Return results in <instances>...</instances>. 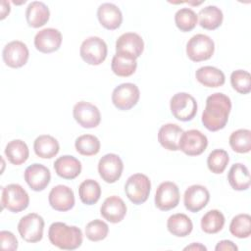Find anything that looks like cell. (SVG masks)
<instances>
[{
	"mask_svg": "<svg viewBox=\"0 0 251 251\" xmlns=\"http://www.w3.org/2000/svg\"><path fill=\"white\" fill-rule=\"evenodd\" d=\"M137 68L136 59L123 53H116L112 59L111 69L118 76H130L133 75Z\"/></svg>",
	"mask_w": 251,
	"mask_h": 251,
	"instance_id": "obj_29",
	"label": "cell"
},
{
	"mask_svg": "<svg viewBox=\"0 0 251 251\" xmlns=\"http://www.w3.org/2000/svg\"><path fill=\"white\" fill-rule=\"evenodd\" d=\"M225 222V216L221 211L210 210L201 219V228L206 233L214 234L223 229Z\"/></svg>",
	"mask_w": 251,
	"mask_h": 251,
	"instance_id": "obj_33",
	"label": "cell"
},
{
	"mask_svg": "<svg viewBox=\"0 0 251 251\" xmlns=\"http://www.w3.org/2000/svg\"><path fill=\"white\" fill-rule=\"evenodd\" d=\"M44 220L36 213L24 216L18 224V231L21 237L29 243L39 242L43 237Z\"/></svg>",
	"mask_w": 251,
	"mask_h": 251,
	"instance_id": "obj_8",
	"label": "cell"
},
{
	"mask_svg": "<svg viewBox=\"0 0 251 251\" xmlns=\"http://www.w3.org/2000/svg\"><path fill=\"white\" fill-rule=\"evenodd\" d=\"M227 180L234 190H247L250 186V173L247 167L241 163L233 164L228 171Z\"/></svg>",
	"mask_w": 251,
	"mask_h": 251,
	"instance_id": "obj_26",
	"label": "cell"
},
{
	"mask_svg": "<svg viewBox=\"0 0 251 251\" xmlns=\"http://www.w3.org/2000/svg\"><path fill=\"white\" fill-rule=\"evenodd\" d=\"M183 129L176 124L163 125L158 131V141L165 149L169 151L179 150V140Z\"/></svg>",
	"mask_w": 251,
	"mask_h": 251,
	"instance_id": "obj_22",
	"label": "cell"
},
{
	"mask_svg": "<svg viewBox=\"0 0 251 251\" xmlns=\"http://www.w3.org/2000/svg\"><path fill=\"white\" fill-rule=\"evenodd\" d=\"M75 150L83 156H94L100 151V141L92 134L79 135L75 141Z\"/></svg>",
	"mask_w": 251,
	"mask_h": 251,
	"instance_id": "obj_35",
	"label": "cell"
},
{
	"mask_svg": "<svg viewBox=\"0 0 251 251\" xmlns=\"http://www.w3.org/2000/svg\"><path fill=\"white\" fill-rule=\"evenodd\" d=\"M10 3L6 0H2L1 1V9H0V13H1V17L0 19L1 20H4L10 13Z\"/></svg>",
	"mask_w": 251,
	"mask_h": 251,
	"instance_id": "obj_43",
	"label": "cell"
},
{
	"mask_svg": "<svg viewBox=\"0 0 251 251\" xmlns=\"http://www.w3.org/2000/svg\"><path fill=\"white\" fill-rule=\"evenodd\" d=\"M25 180L33 191L44 190L51 179L50 170L42 164L34 163L25 171Z\"/></svg>",
	"mask_w": 251,
	"mask_h": 251,
	"instance_id": "obj_15",
	"label": "cell"
},
{
	"mask_svg": "<svg viewBox=\"0 0 251 251\" xmlns=\"http://www.w3.org/2000/svg\"><path fill=\"white\" fill-rule=\"evenodd\" d=\"M50 17L49 8L40 1L30 2L25 10V19L29 26L33 28H38L43 26Z\"/></svg>",
	"mask_w": 251,
	"mask_h": 251,
	"instance_id": "obj_24",
	"label": "cell"
},
{
	"mask_svg": "<svg viewBox=\"0 0 251 251\" xmlns=\"http://www.w3.org/2000/svg\"><path fill=\"white\" fill-rule=\"evenodd\" d=\"M151 181L146 175H131L126 181L125 192L126 197L135 205L144 203L150 194Z\"/></svg>",
	"mask_w": 251,
	"mask_h": 251,
	"instance_id": "obj_4",
	"label": "cell"
},
{
	"mask_svg": "<svg viewBox=\"0 0 251 251\" xmlns=\"http://www.w3.org/2000/svg\"><path fill=\"white\" fill-rule=\"evenodd\" d=\"M4 152L8 161L16 166H20L26 162L29 156V150L26 143L21 139H14L8 142Z\"/></svg>",
	"mask_w": 251,
	"mask_h": 251,
	"instance_id": "obj_31",
	"label": "cell"
},
{
	"mask_svg": "<svg viewBox=\"0 0 251 251\" xmlns=\"http://www.w3.org/2000/svg\"><path fill=\"white\" fill-rule=\"evenodd\" d=\"M28 48L23 41L13 40L7 43L2 51V58L4 63L14 69L25 66L28 60Z\"/></svg>",
	"mask_w": 251,
	"mask_h": 251,
	"instance_id": "obj_14",
	"label": "cell"
},
{
	"mask_svg": "<svg viewBox=\"0 0 251 251\" xmlns=\"http://www.w3.org/2000/svg\"><path fill=\"white\" fill-rule=\"evenodd\" d=\"M50 242L62 250H75L82 243L81 229L62 222L53 223L48 229Z\"/></svg>",
	"mask_w": 251,
	"mask_h": 251,
	"instance_id": "obj_2",
	"label": "cell"
},
{
	"mask_svg": "<svg viewBox=\"0 0 251 251\" xmlns=\"http://www.w3.org/2000/svg\"><path fill=\"white\" fill-rule=\"evenodd\" d=\"M197 102L195 98L186 92L175 94L170 101L172 115L178 121H191L197 113Z\"/></svg>",
	"mask_w": 251,
	"mask_h": 251,
	"instance_id": "obj_5",
	"label": "cell"
},
{
	"mask_svg": "<svg viewBox=\"0 0 251 251\" xmlns=\"http://www.w3.org/2000/svg\"><path fill=\"white\" fill-rule=\"evenodd\" d=\"M33 149L34 153L39 158L51 159L58 154L60 145L55 137L49 134H41L35 138Z\"/></svg>",
	"mask_w": 251,
	"mask_h": 251,
	"instance_id": "obj_27",
	"label": "cell"
},
{
	"mask_svg": "<svg viewBox=\"0 0 251 251\" xmlns=\"http://www.w3.org/2000/svg\"><path fill=\"white\" fill-rule=\"evenodd\" d=\"M0 242L1 248L3 250H17L18 249V239L13 232L9 230L0 231Z\"/></svg>",
	"mask_w": 251,
	"mask_h": 251,
	"instance_id": "obj_41",
	"label": "cell"
},
{
	"mask_svg": "<svg viewBox=\"0 0 251 251\" xmlns=\"http://www.w3.org/2000/svg\"><path fill=\"white\" fill-rule=\"evenodd\" d=\"M229 162L228 154L224 149H215L213 150L207 158L208 169L213 174H222L226 170Z\"/></svg>",
	"mask_w": 251,
	"mask_h": 251,
	"instance_id": "obj_38",
	"label": "cell"
},
{
	"mask_svg": "<svg viewBox=\"0 0 251 251\" xmlns=\"http://www.w3.org/2000/svg\"><path fill=\"white\" fill-rule=\"evenodd\" d=\"M210 200L209 190L201 184H193L186 188L183 195L185 208L192 213L199 212L206 207Z\"/></svg>",
	"mask_w": 251,
	"mask_h": 251,
	"instance_id": "obj_17",
	"label": "cell"
},
{
	"mask_svg": "<svg viewBox=\"0 0 251 251\" xmlns=\"http://www.w3.org/2000/svg\"><path fill=\"white\" fill-rule=\"evenodd\" d=\"M183 250L184 251H186V250H193V251H202L203 250V251H206L207 247L204 246L203 244L199 243V242H193L190 245H187L186 247H184Z\"/></svg>",
	"mask_w": 251,
	"mask_h": 251,
	"instance_id": "obj_44",
	"label": "cell"
},
{
	"mask_svg": "<svg viewBox=\"0 0 251 251\" xmlns=\"http://www.w3.org/2000/svg\"><path fill=\"white\" fill-rule=\"evenodd\" d=\"M179 197L177 185L172 181H164L157 187L155 205L161 211H169L178 205Z\"/></svg>",
	"mask_w": 251,
	"mask_h": 251,
	"instance_id": "obj_13",
	"label": "cell"
},
{
	"mask_svg": "<svg viewBox=\"0 0 251 251\" xmlns=\"http://www.w3.org/2000/svg\"><path fill=\"white\" fill-rule=\"evenodd\" d=\"M109 232L108 225L99 219L89 222L85 226V235L86 237L93 242L103 240L107 237Z\"/></svg>",
	"mask_w": 251,
	"mask_h": 251,
	"instance_id": "obj_40",
	"label": "cell"
},
{
	"mask_svg": "<svg viewBox=\"0 0 251 251\" xmlns=\"http://www.w3.org/2000/svg\"><path fill=\"white\" fill-rule=\"evenodd\" d=\"M50 206L59 212H67L75 206V194L72 188L64 184L54 186L48 196Z\"/></svg>",
	"mask_w": 251,
	"mask_h": 251,
	"instance_id": "obj_16",
	"label": "cell"
},
{
	"mask_svg": "<svg viewBox=\"0 0 251 251\" xmlns=\"http://www.w3.org/2000/svg\"><path fill=\"white\" fill-rule=\"evenodd\" d=\"M140 97L139 88L131 82H125L112 92V102L114 106L121 111H127L133 108Z\"/></svg>",
	"mask_w": 251,
	"mask_h": 251,
	"instance_id": "obj_9",
	"label": "cell"
},
{
	"mask_svg": "<svg viewBox=\"0 0 251 251\" xmlns=\"http://www.w3.org/2000/svg\"><path fill=\"white\" fill-rule=\"evenodd\" d=\"M1 206L12 213L25 210L29 204V196L25 189L18 184L11 183L1 188Z\"/></svg>",
	"mask_w": 251,
	"mask_h": 251,
	"instance_id": "obj_3",
	"label": "cell"
},
{
	"mask_svg": "<svg viewBox=\"0 0 251 251\" xmlns=\"http://www.w3.org/2000/svg\"><path fill=\"white\" fill-rule=\"evenodd\" d=\"M126 205L124 200L116 195L107 197L100 207L101 216L112 224L120 223L126 215Z\"/></svg>",
	"mask_w": 251,
	"mask_h": 251,
	"instance_id": "obj_20",
	"label": "cell"
},
{
	"mask_svg": "<svg viewBox=\"0 0 251 251\" xmlns=\"http://www.w3.org/2000/svg\"><path fill=\"white\" fill-rule=\"evenodd\" d=\"M167 227L173 235L176 237H185L192 231L193 224L187 215L176 213L169 217Z\"/></svg>",
	"mask_w": 251,
	"mask_h": 251,
	"instance_id": "obj_28",
	"label": "cell"
},
{
	"mask_svg": "<svg viewBox=\"0 0 251 251\" xmlns=\"http://www.w3.org/2000/svg\"><path fill=\"white\" fill-rule=\"evenodd\" d=\"M231 149L240 154L248 153L251 150V131L247 128H240L233 131L229 136Z\"/></svg>",
	"mask_w": 251,
	"mask_h": 251,
	"instance_id": "obj_34",
	"label": "cell"
},
{
	"mask_svg": "<svg viewBox=\"0 0 251 251\" xmlns=\"http://www.w3.org/2000/svg\"><path fill=\"white\" fill-rule=\"evenodd\" d=\"M230 110L231 101L227 95L222 92L213 93L206 99V107L201 117L202 124L210 131L223 129L228 121Z\"/></svg>",
	"mask_w": 251,
	"mask_h": 251,
	"instance_id": "obj_1",
	"label": "cell"
},
{
	"mask_svg": "<svg viewBox=\"0 0 251 251\" xmlns=\"http://www.w3.org/2000/svg\"><path fill=\"white\" fill-rule=\"evenodd\" d=\"M73 116L75 122L84 128L96 127L101 122L99 109L86 101H79L74 106Z\"/></svg>",
	"mask_w": 251,
	"mask_h": 251,
	"instance_id": "obj_11",
	"label": "cell"
},
{
	"mask_svg": "<svg viewBox=\"0 0 251 251\" xmlns=\"http://www.w3.org/2000/svg\"><path fill=\"white\" fill-rule=\"evenodd\" d=\"M215 51L213 39L202 33L193 35L186 43V55L193 62L209 60Z\"/></svg>",
	"mask_w": 251,
	"mask_h": 251,
	"instance_id": "obj_7",
	"label": "cell"
},
{
	"mask_svg": "<svg viewBox=\"0 0 251 251\" xmlns=\"http://www.w3.org/2000/svg\"><path fill=\"white\" fill-rule=\"evenodd\" d=\"M144 50L142 37L135 32H126L116 41V53H123L137 59Z\"/></svg>",
	"mask_w": 251,
	"mask_h": 251,
	"instance_id": "obj_19",
	"label": "cell"
},
{
	"mask_svg": "<svg viewBox=\"0 0 251 251\" xmlns=\"http://www.w3.org/2000/svg\"><path fill=\"white\" fill-rule=\"evenodd\" d=\"M208 146L207 136L198 129L183 131L179 140V150L188 156L201 155Z\"/></svg>",
	"mask_w": 251,
	"mask_h": 251,
	"instance_id": "obj_10",
	"label": "cell"
},
{
	"mask_svg": "<svg viewBox=\"0 0 251 251\" xmlns=\"http://www.w3.org/2000/svg\"><path fill=\"white\" fill-rule=\"evenodd\" d=\"M198 22L196 13L190 8H181L175 14V23L176 27L183 32L192 30Z\"/></svg>",
	"mask_w": 251,
	"mask_h": 251,
	"instance_id": "obj_37",
	"label": "cell"
},
{
	"mask_svg": "<svg viewBox=\"0 0 251 251\" xmlns=\"http://www.w3.org/2000/svg\"><path fill=\"white\" fill-rule=\"evenodd\" d=\"M97 18L100 25L109 30L119 28L123 22L120 8L113 3H103L97 9Z\"/></svg>",
	"mask_w": 251,
	"mask_h": 251,
	"instance_id": "obj_21",
	"label": "cell"
},
{
	"mask_svg": "<svg viewBox=\"0 0 251 251\" xmlns=\"http://www.w3.org/2000/svg\"><path fill=\"white\" fill-rule=\"evenodd\" d=\"M78 196L85 205H93L101 196V186L94 179H85L78 186Z\"/></svg>",
	"mask_w": 251,
	"mask_h": 251,
	"instance_id": "obj_32",
	"label": "cell"
},
{
	"mask_svg": "<svg viewBox=\"0 0 251 251\" xmlns=\"http://www.w3.org/2000/svg\"><path fill=\"white\" fill-rule=\"evenodd\" d=\"M124 164L119 155L109 153L104 155L98 162L100 177L107 183L116 182L122 176Z\"/></svg>",
	"mask_w": 251,
	"mask_h": 251,
	"instance_id": "obj_12",
	"label": "cell"
},
{
	"mask_svg": "<svg viewBox=\"0 0 251 251\" xmlns=\"http://www.w3.org/2000/svg\"><path fill=\"white\" fill-rule=\"evenodd\" d=\"M62 44L61 32L53 27L39 30L34 36V46L41 53H52L57 51Z\"/></svg>",
	"mask_w": 251,
	"mask_h": 251,
	"instance_id": "obj_18",
	"label": "cell"
},
{
	"mask_svg": "<svg viewBox=\"0 0 251 251\" xmlns=\"http://www.w3.org/2000/svg\"><path fill=\"white\" fill-rule=\"evenodd\" d=\"M215 250L216 251H237L238 247L231 240L224 239L217 243Z\"/></svg>",
	"mask_w": 251,
	"mask_h": 251,
	"instance_id": "obj_42",
	"label": "cell"
},
{
	"mask_svg": "<svg viewBox=\"0 0 251 251\" xmlns=\"http://www.w3.org/2000/svg\"><path fill=\"white\" fill-rule=\"evenodd\" d=\"M54 170L60 177L74 179L78 176L81 172V163L74 156L64 155L54 162Z\"/></svg>",
	"mask_w": 251,
	"mask_h": 251,
	"instance_id": "obj_23",
	"label": "cell"
},
{
	"mask_svg": "<svg viewBox=\"0 0 251 251\" xmlns=\"http://www.w3.org/2000/svg\"><path fill=\"white\" fill-rule=\"evenodd\" d=\"M108 53L106 42L98 36H89L80 45L79 54L81 59L88 65L98 66L102 64Z\"/></svg>",
	"mask_w": 251,
	"mask_h": 251,
	"instance_id": "obj_6",
	"label": "cell"
},
{
	"mask_svg": "<svg viewBox=\"0 0 251 251\" xmlns=\"http://www.w3.org/2000/svg\"><path fill=\"white\" fill-rule=\"evenodd\" d=\"M230 233L237 238H247L251 234V217L249 214H238L229 224Z\"/></svg>",
	"mask_w": 251,
	"mask_h": 251,
	"instance_id": "obj_36",
	"label": "cell"
},
{
	"mask_svg": "<svg viewBox=\"0 0 251 251\" xmlns=\"http://www.w3.org/2000/svg\"><path fill=\"white\" fill-rule=\"evenodd\" d=\"M197 17L199 18V25L201 27L208 30H214L218 28L224 20L222 10L214 5H209L202 8L199 11Z\"/></svg>",
	"mask_w": 251,
	"mask_h": 251,
	"instance_id": "obj_30",
	"label": "cell"
},
{
	"mask_svg": "<svg viewBox=\"0 0 251 251\" xmlns=\"http://www.w3.org/2000/svg\"><path fill=\"white\" fill-rule=\"evenodd\" d=\"M198 82L206 87H219L224 85L226 76L223 71L216 67L204 66L199 68L195 73Z\"/></svg>",
	"mask_w": 251,
	"mask_h": 251,
	"instance_id": "obj_25",
	"label": "cell"
},
{
	"mask_svg": "<svg viewBox=\"0 0 251 251\" xmlns=\"http://www.w3.org/2000/svg\"><path fill=\"white\" fill-rule=\"evenodd\" d=\"M232 88L240 94H248L251 91V75L244 70L233 71L230 75Z\"/></svg>",
	"mask_w": 251,
	"mask_h": 251,
	"instance_id": "obj_39",
	"label": "cell"
}]
</instances>
